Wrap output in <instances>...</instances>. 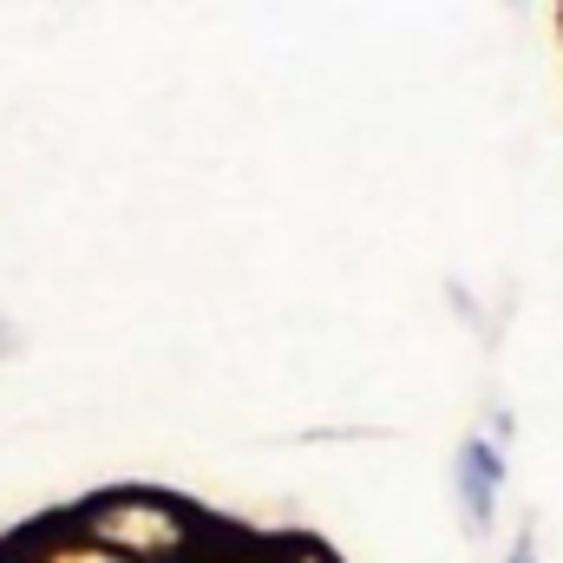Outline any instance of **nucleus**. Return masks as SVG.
Returning <instances> with one entry per match:
<instances>
[{
	"instance_id": "nucleus-3",
	"label": "nucleus",
	"mask_w": 563,
	"mask_h": 563,
	"mask_svg": "<svg viewBox=\"0 0 563 563\" xmlns=\"http://www.w3.org/2000/svg\"><path fill=\"white\" fill-rule=\"evenodd\" d=\"M7 563H125V558H112V551H99V544L73 538V531H66V525L53 518V525H40V531L13 538Z\"/></svg>"
},
{
	"instance_id": "nucleus-2",
	"label": "nucleus",
	"mask_w": 563,
	"mask_h": 563,
	"mask_svg": "<svg viewBox=\"0 0 563 563\" xmlns=\"http://www.w3.org/2000/svg\"><path fill=\"white\" fill-rule=\"evenodd\" d=\"M452 478H459L465 531L485 538L492 518H498V492H505V445H492V432H465V445H459V459H452Z\"/></svg>"
},
{
	"instance_id": "nucleus-1",
	"label": "nucleus",
	"mask_w": 563,
	"mask_h": 563,
	"mask_svg": "<svg viewBox=\"0 0 563 563\" xmlns=\"http://www.w3.org/2000/svg\"><path fill=\"white\" fill-rule=\"evenodd\" d=\"M59 525L125 563H197L210 544V518L157 485H112L99 498H79Z\"/></svg>"
},
{
	"instance_id": "nucleus-5",
	"label": "nucleus",
	"mask_w": 563,
	"mask_h": 563,
	"mask_svg": "<svg viewBox=\"0 0 563 563\" xmlns=\"http://www.w3.org/2000/svg\"><path fill=\"white\" fill-rule=\"evenodd\" d=\"M505 563H538V531H531V525L518 531V544H511V558Z\"/></svg>"
},
{
	"instance_id": "nucleus-6",
	"label": "nucleus",
	"mask_w": 563,
	"mask_h": 563,
	"mask_svg": "<svg viewBox=\"0 0 563 563\" xmlns=\"http://www.w3.org/2000/svg\"><path fill=\"white\" fill-rule=\"evenodd\" d=\"M20 347V334H13V321H0V354H13Z\"/></svg>"
},
{
	"instance_id": "nucleus-4",
	"label": "nucleus",
	"mask_w": 563,
	"mask_h": 563,
	"mask_svg": "<svg viewBox=\"0 0 563 563\" xmlns=\"http://www.w3.org/2000/svg\"><path fill=\"white\" fill-rule=\"evenodd\" d=\"M269 563H341L328 544H314V538H288V544H276V558Z\"/></svg>"
}]
</instances>
